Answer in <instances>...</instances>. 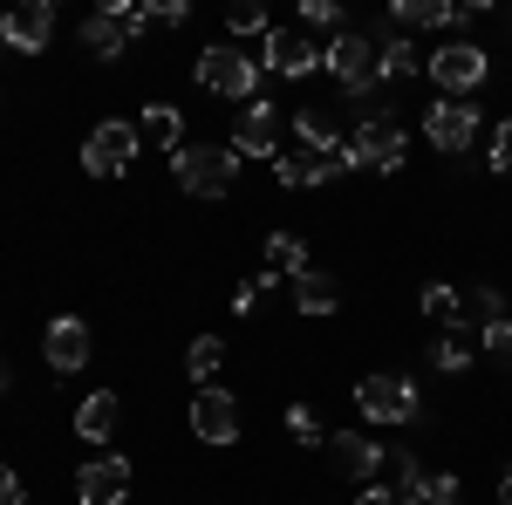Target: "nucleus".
<instances>
[{
  "label": "nucleus",
  "instance_id": "38",
  "mask_svg": "<svg viewBox=\"0 0 512 505\" xmlns=\"http://www.w3.org/2000/svg\"><path fill=\"white\" fill-rule=\"evenodd\" d=\"M499 505H512V471H506V485H499Z\"/></svg>",
  "mask_w": 512,
  "mask_h": 505
},
{
  "label": "nucleus",
  "instance_id": "36",
  "mask_svg": "<svg viewBox=\"0 0 512 505\" xmlns=\"http://www.w3.org/2000/svg\"><path fill=\"white\" fill-rule=\"evenodd\" d=\"M0 505H21V478H14L7 465H0Z\"/></svg>",
  "mask_w": 512,
  "mask_h": 505
},
{
  "label": "nucleus",
  "instance_id": "11",
  "mask_svg": "<svg viewBox=\"0 0 512 505\" xmlns=\"http://www.w3.org/2000/svg\"><path fill=\"white\" fill-rule=\"evenodd\" d=\"M48 35H55V7H48V0H21V7L0 14V41L21 48V55H41Z\"/></svg>",
  "mask_w": 512,
  "mask_h": 505
},
{
  "label": "nucleus",
  "instance_id": "2",
  "mask_svg": "<svg viewBox=\"0 0 512 505\" xmlns=\"http://www.w3.org/2000/svg\"><path fill=\"white\" fill-rule=\"evenodd\" d=\"M198 82H205L212 96H226V103H253V89H260V62H253L239 41H212V48L198 55Z\"/></svg>",
  "mask_w": 512,
  "mask_h": 505
},
{
  "label": "nucleus",
  "instance_id": "1",
  "mask_svg": "<svg viewBox=\"0 0 512 505\" xmlns=\"http://www.w3.org/2000/svg\"><path fill=\"white\" fill-rule=\"evenodd\" d=\"M171 178L192 198H226L233 178H239V157L226 151V144H185V151L171 157Z\"/></svg>",
  "mask_w": 512,
  "mask_h": 505
},
{
  "label": "nucleus",
  "instance_id": "35",
  "mask_svg": "<svg viewBox=\"0 0 512 505\" xmlns=\"http://www.w3.org/2000/svg\"><path fill=\"white\" fill-rule=\"evenodd\" d=\"M260 294H267V287H260V280H246V287L233 294V314H253V308H260Z\"/></svg>",
  "mask_w": 512,
  "mask_h": 505
},
{
  "label": "nucleus",
  "instance_id": "5",
  "mask_svg": "<svg viewBox=\"0 0 512 505\" xmlns=\"http://www.w3.org/2000/svg\"><path fill=\"white\" fill-rule=\"evenodd\" d=\"M137 144H144V137H137L123 117L96 123V130L82 137V171H89V178H123V171L137 164Z\"/></svg>",
  "mask_w": 512,
  "mask_h": 505
},
{
  "label": "nucleus",
  "instance_id": "30",
  "mask_svg": "<svg viewBox=\"0 0 512 505\" xmlns=\"http://www.w3.org/2000/svg\"><path fill=\"white\" fill-rule=\"evenodd\" d=\"M287 430H294V444H328V430H321V417L308 410V403L287 410Z\"/></svg>",
  "mask_w": 512,
  "mask_h": 505
},
{
  "label": "nucleus",
  "instance_id": "17",
  "mask_svg": "<svg viewBox=\"0 0 512 505\" xmlns=\"http://www.w3.org/2000/svg\"><path fill=\"white\" fill-rule=\"evenodd\" d=\"M328 458H335L342 478H376L383 444H376V437H362V430H328Z\"/></svg>",
  "mask_w": 512,
  "mask_h": 505
},
{
  "label": "nucleus",
  "instance_id": "7",
  "mask_svg": "<svg viewBox=\"0 0 512 505\" xmlns=\"http://www.w3.org/2000/svg\"><path fill=\"white\" fill-rule=\"evenodd\" d=\"M355 410H362L369 424H410V417H417V383L383 369V376L355 383Z\"/></svg>",
  "mask_w": 512,
  "mask_h": 505
},
{
  "label": "nucleus",
  "instance_id": "21",
  "mask_svg": "<svg viewBox=\"0 0 512 505\" xmlns=\"http://www.w3.org/2000/svg\"><path fill=\"white\" fill-rule=\"evenodd\" d=\"M137 137H144V144H158V151H185V123H178V110H171V103H151V110H144V117H137Z\"/></svg>",
  "mask_w": 512,
  "mask_h": 505
},
{
  "label": "nucleus",
  "instance_id": "29",
  "mask_svg": "<svg viewBox=\"0 0 512 505\" xmlns=\"http://www.w3.org/2000/svg\"><path fill=\"white\" fill-rule=\"evenodd\" d=\"M478 342H485V355H492V362H499V369L512 376V314H506V321H492Z\"/></svg>",
  "mask_w": 512,
  "mask_h": 505
},
{
  "label": "nucleus",
  "instance_id": "16",
  "mask_svg": "<svg viewBox=\"0 0 512 505\" xmlns=\"http://www.w3.org/2000/svg\"><path fill=\"white\" fill-rule=\"evenodd\" d=\"M424 137H431L437 151H465V144H472L478 137V110L472 103H431V117H424Z\"/></svg>",
  "mask_w": 512,
  "mask_h": 505
},
{
  "label": "nucleus",
  "instance_id": "34",
  "mask_svg": "<svg viewBox=\"0 0 512 505\" xmlns=\"http://www.w3.org/2000/svg\"><path fill=\"white\" fill-rule=\"evenodd\" d=\"M185 14H192V7H185V0H158V7H151V21H164V28H178V21H185Z\"/></svg>",
  "mask_w": 512,
  "mask_h": 505
},
{
  "label": "nucleus",
  "instance_id": "28",
  "mask_svg": "<svg viewBox=\"0 0 512 505\" xmlns=\"http://www.w3.org/2000/svg\"><path fill=\"white\" fill-rule=\"evenodd\" d=\"M465 321H478V335H485L492 321H506V301H499L492 287H472V294H465Z\"/></svg>",
  "mask_w": 512,
  "mask_h": 505
},
{
  "label": "nucleus",
  "instance_id": "18",
  "mask_svg": "<svg viewBox=\"0 0 512 505\" xmlns=\"http://www.w3.org/2000/svg\"><path fill=\"white\" fill-rule=\"evenodd\" d=\"M451 21H472V7H451V0H396L390 28H451Z\"/></svg>",
  "mask_w": 512,
  "mask_h": 505
},
{
  "label": "nucleus",
  "instance_id": "22",
  "mask_svg": "<svg viewBox=\"0 0 512 505\" xmlns=\"http://www.w3.org/2000/svg\"><path fill=\"white\" fill-rule=\"evenodd\" d=\"M287 287H294V308H301V314H328L335 301H342V287H335L328 273H315V267H308V273H294Z\"/></svg>",
  "mask_w": 512,
  "mask_h": 505
},
{
  "label": "nucleus",
  "instance_id": "14",
  "mask_svg": "<svg viewBox=\"0 0 512 505\" xmlns=\"http://www.w3.org/2000/svg\"><path fill=\"white\" fill-rule=\"evenodd\" d=\"M41 355H48V369H55V376H76L82 362H89V328H82L76 314H55V321H48V335H41Z\"/></svg>",
  "mask_w": 512,
  "mask_h": 505
},
{
  "label": "nucleus",
  "instance_id": "8",
  "mask_svg": "<svg viewBox=\"0 0 512 505\" xmlns=\"http://www.w3.org/2000/svg\"><path fill=\"white\" fill-rule=\"evenodd\" d=\"M342 151H349V164H369V171H403L410 164V144H403V130L390 117H369Z\"/></svg>",
  "mask_w": 512,
  "mask_h": 505
},
{
  "label": "nucleus",
  "instance_id": "32",
  "mask_svg": "<svg viewBox=\"0 0 512 505\" xmlns=\"http://www.w3.org/2000/svg\"><path fill=\"white\" fill-rule=\"evenodd\" d=\"M417 505H458V478H431V485H424V499Z\"/></svg>",
  "mask_w": 512,
  "mask_h": 505
},
{
  "label": "nucleus",
  "instance_id": "15",
  "mask_svg": "<svg viewBox=\"0 0 512 505\" xmlns=\"http://www.w3.org/2000/svg\"><path fill=\"white\" fill-rule=\"evenodd\" d=\"M260 48H267L260 62H267L274 76H308V69H321V48L308 35H294V28H267V35H260Z\"/></svg>",
  "mask_w": 512,
  "mask_h": 505
},
{
  "label": "nucleus",
  "instance_id": "13",
  "mask_svg": "<svg viewBox=\"0 0 512 505\" xmlns=\"http://www.w3.org/2000/svg\"><path fill=\"white\" fill-rule=\"evenodd\" d=\"M130 499V458H96L76 471V505H123Z\"/></svg>",
  "mask_w": 512,
  "mask_h": 505
},
{
  "label": "nucleus",
  "instance_id": "31",
  "mask_svg": "<svg viewBox=\"0 0 512 505\" xmlns=\"http://www.w3.org/2000/svg\"><path fill=\"white\" fill-rule=\"evenodd\" d=\"M431 362L437 369H465V362H472V342H465V335H444V342L431 349Z\"/></svg>",
  "mask_w": 512,
  "mask_h": 505
},
{
  "label": "nucleus",
  "instance_id": "9",
  "mask_svg": "<svg viewBox=\"0 0 512 505\" xmlns=\"http://www.w3.org/2000/svg\"><path fill=\"white\" fill-rule=\"evenodd\" d=\"M280 151V110L274 103H239L233 110V157H274Z\"/></svg>",
  "mask_w": 512,
  "mask_h": 505
},
{
  "label": "nucleus",
  "instance_id": "3",
  "mask_svg": "<svg viewBox=\"0 0 512 505\" xmlns=\"http://www.w3.org/2000/svg\"><path fill=\"white\" fill-rule=\"evenodd\" d=\"M424 76L444 89V103H465L478 82H485V48L478 41H444V48L424 55Z\"/></svg>",
  "mask_w": 512,
  "mask_h": 505
},
{
  "label": "nucleus",
  "instance_id": "24",
  "mask_svg": "<svg viewBox=\"0 0 512 505\" xmlns=\"http://www.w3.org/2000/svg\"><path fill=\"white\" fill-rule=\"evenodd\" d=\"M369 41H376V55H383V76H410V69H424L417 48L396 35V28H383V35H369Z\"/></svg>",
  "mask_w": 512,
  "mask_h": 505
},
{
  "label": "nucleus",
  "instance_id": "37",
  "mask_svg": "<svg viewBox=\"0 0 512 505\" xmlns=\"http://www.w3.org/2000/svg\"><path fill=\"white\" fill-rule=\"evenodd\" d=\"M355 505H396V492H383V485H369V492H362Z\"/></svg>",
  "mask_w": 512,
  "mask_h": 505
},
{
  "label": "nucleus",
  "instance_id": "20",
  "mask_svg": "<svg viewBox=\"0 0 512 505\" xmlns=\"http://www.w3.org/2000/svg\"><path fill=\"white\" fill-rule=\"evenodd\" d=\"M117 417H123V403L110 396V389H96V396H82V410H76V437L103 444V437L117 430Z\"/></svg>",
  "mask_w": 512,
  "mask_h": 505
},
{
  "label": "nucleus",
  "instance_id": "19",
  "mask_svg": "<svg viewBox=\"0 0 512 505\" xmlns=\"http://www.w3.org/2000/svg\"><path fill=\"white\" fill-rule=\"evenodd\" d=\"M294 273H308V246L294 233H274L267 239V273H253L260 287H274V280H294Z\"/></svg>",
  "mask_w": 512,
  "mask_h": 505
},
{
  "label": "nucleus",
  "instance_id": "4",
  "mask_svg": "<svg viewBox=\"0 0 512 505\" xmlns=\"http://www.w3.org/2000/svg\"><path fill=\"white\" fill-rule=\"evenodd\" d=\"M321 69L342 82L349 96H369V89L383 82V55H376V41H369V35H335L328 48H321Z\"/></svg>",
  "mask_w": 512,
  "mask_h": 505
},
{
  "label": "nucleus",
  "instance_id": "25",
  "mask_svg": "<svg viewBox=\"0 0 512 505\" xmlns=\"http://www.w3.org/2000/svg\"><path fill=\"white\" fill-rule=\"evenodd\" d=\"M424 314L437 328H465V294L458 287H424Z\"/></svg>",
  "mask_w": 512,
  "mask_h": 505
},
{
  "label": "nucleus",
  "instance_id": "27",
  "mask_svg": "<svg viewBox=\"0 0 512 505\" xmlns=\"http://www.w3.org/2000/svg\"><path fill=\"white\" fill-rule=\"evenodd\" d=\"M226 28H233V41L267 35V7H260V0H233V7H226Z\"/></svg>",
  "mask_w": 512,
  "mask_h": 505
},
{
  "label": "nucleus",
  "instance_id": "23",
  "mask_svg": "<svg viewBox=\"0 0 512 505\" xmlns=\"http://www.w3.org/2000/svg\"><path fill=\"white\" fill-rule=\"evenodd\" d=\"M294 137H301L308 151H342V130H335L328 110H301V117H294Z\"/></svg>",
  "mask_w": 512,
  "mask_h": 505
},
{
  "label": "nucleus",
  "instance_id": "26",
  "mask_svg": "<svg viewBox=\"0 0 512 505\" xmlns=\"http://www.w3.org/2000/svg\"><path fill=\"white\" fill-rule=\"evenodd\" d=\"M219 362H226V342H219V335H198L192 349H185V369H192V383H212V376H219Z\"/></svg>",
  "mask_w": 512,
  "mask_h": 505
},
{
  "label": "nucleus",
  "instance_id": "33",
  "mask_svg": "<svg viewBox=\"0 0 512 505\" xmlns=\"http://www.w3.org/2000/svg\"><path fill=\"white\" fill-rule=\"evenodd\" d=\"M492 164H499V171L512 178V117L499 123V137H492Z\"/></svg>",
  "mask_w": 512,
  "mask_h": 505
},
{
  "label": "nucleus",
  "instance_id": "10",
  "mask_svg": "<svg viewBox=\"0 0 512 505\" xmlns=\"http://www.w3.org/2000/svg\"><path fill=\"white\" fill-rule=\"evenodd\" d=\"M192 437L198 444H239V396H226V389H198L192 396Z\"/></svg>",
  "mask_w": 512,
  "mask_h": 505
},
{
  "label": "nucleus",
  "instance_id": "39",
  "mask_svg": "<svg viewBox=\"0 0 512 505\" xmlns=\"http://www.w3.org/2000/svg\"><path fill=\"white\" fill-rule=\"evenodd\" d=\"M0 389H7V362H0Z\"/></svg>",
  "mask_w": 512,
  "mask_h": 505
},
{
  "label": "nucleus",
  "instance_id": "6",
  "mask_svg": "<svg viewBox=\"0 0 512 505\" xmlns=\"http://www.w3.org/2000/svg\"><path fill=\"white\" fill-rule=\"evenodd\" d=\"M151 28H158V21H151V7H103V14H89V21H82V48L110 62V55H123L130 41L151 35Z\"/></svg>",
  "mask_w": 512,
  "mask_h": 505
},
{
  "label": "nucleus",
  "instance_id": "12",
  "mask_svg": "<svg viewBox=\"0 0 512 505\" xmlns=\"http://www.w3.org/2000/svg\"><path fill=\"white\" fill-rule=\"evenodd\" d=\"M335 171H349V151H308V144H294V151H280L274 178L294 192V185H328Z\"/></svg>",
  "mask_w": 512,
  "mask_h": 505
}]
</instances>
